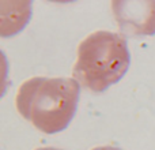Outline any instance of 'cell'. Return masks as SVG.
Masks as SVG:
<instances>
[{"instance_id": "2", "label": "cell", "mask_w": 155, "mask_h": 150, "mask_svg": "<svg viewBox=\"0 0 155 150\" xmlns=\"http://www.w3.org/2000/svg\"><path fill=\"white\" fill-rule=\"evenodd\" d=\"M131 53L121 33L97 30L80 41L72 77L93 93H101L117 83L128 71Z\"/></svg>"}, {"instance_id": "5", "label": "cell", "mask_w": 155, "mask_h": 150, "mask_svg": "<svg viewBox=\"0 0 155 150\" xmlns=\"http://www.w3.org/2000/svg\"><path fill=\"white\" fill-rule=\"evenodd\" d=\"M35 150H61V149H56V148H38Z\"/></svg>"}, {"instance_id": "4", "label": "cell", "mask_w": 155, "mask_h": 150, "mask_svg": "<svg viewBox=\"0 0 155 150\" xmlns=\"http://www.w3.org/2000/svg\"><path fill=\"white\" fill-rule=\"evenodd\" d=\"M90 150H123V149L116 148V146H110V145H104V146H97V148H93Z\"/></svg>"}, {"instance_id": "3", "label": "cell", "mask_w": 155, "mask_h": 150, "mask_svg": "<svg viewBox=\"0 0 155 150\" xmlns=\"http://www.w3.org/2000/svg\"><path fill=\"white\" fill-rule=\"evenodd\" d=\"M112 10L118 26L128 34L155 33V2H113Z\"/></svg>"}, {"instance_id": "1", "label": "cell", "mask_w": 155, "mask_h": 150, "mask_svg": "<svg viewBox=\"0 0 155 150\" xmlns=\"http://www.w3.org/2000/svg\"><path fill=\"white\" fill-rule=\"evenodd\" d=\"M79 96L80 85L74 78L33 77L19 85L15 107L38 131L53 135L71 123Z\"/></svg>"}]
</instances>
